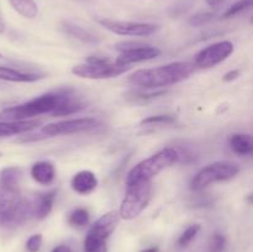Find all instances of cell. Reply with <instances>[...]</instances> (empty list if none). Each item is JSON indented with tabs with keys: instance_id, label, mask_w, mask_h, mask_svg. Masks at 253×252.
I'll list each match as a JSON object with an SVG mask.
<instances>
[{
	"instance_id": "ac0fdd59",
	"label": "cell",
	"mask_w": 253,
	"mask_h": 252,
	"mask_svg": "<svg viewBox=\"0 0 253 252\" xmlns=\"http://www.w3.org/2000/svg\"><path fill=\"white\" fill-rule=\"evenodd\" d=\"M62 29H63V31L66 32L67 35H69V36L73 37V39L84 42V43L96 44L100 42V39H99L96 35H94L93 32L84 29V27L79 26V25L74 24V22L63 21L62 22Z\"/></svg>"
},
{
	"instance_id": "1f68e13d",
	"label": "cell",
	"mask_w": 253,
	"mask_h": 252,
	"mask_svg": "<svg viewBox=\"0 0 253 252\" xmlns=\"http://www.w3.org/2000/svg\"><path fill=\"white\" fill-rule=\"evenodd\" d=\"M239 76H240V71L235 69V71L227 72V73L225 74L224 78H222V79H224L225 82H232V81H235V79H236Z\"/></svg>"
},
{
	"instance_id": "277c9868",
	"label": "cell",
	"mask_w": 253,
	"mask_h": 252,
	"mask_svg": "<svg viewBox=\"0 0 253 252\" xmlns=\"http://www.w3.org/2000/svg\"><path fill=\"white\" fill-rule=\"evenodd\" d=\"M179 161L177 148L167 147L161 150L160 152L155 153L151 157L146 158L142 162L137 163L132 169L128 172L126 178V184L131 185L138 182H148L153 177L165 170L166 168L170 167Z\"/></svg>"
},
{
	"instance_id": "7402d4cb",
	"label": "cell",
	"mask_w": 253,
	"mask_h": 252,
	"mask_svg": "<svg viewBox=\"0 0 253 252\" xmlns=\"http://www.w3.org/2000/svg\"><path fill=\"white\" fill-rule=\"evenodd\" d=\"M22 177V169L20 167H6L0 172V184L9 187H19Z\"/></svg>"
},
{
	"instance_id": "f546056e",
	"label": "cell",
	"mask_w": 253,
	"mask_h": 252,
	"mask_svg": "<svg viewBox=\"0 0 253 252\" xmlns=\"http://www.w3.org/2000/svg\"><path fill=\"white\" fill-rule=\"evenodd\" d=\"M42 245V235L41 234H35L29 237L26 242V250L29 252H39L41 249Z\"/></svg>"
},
{
	"instance_id": "d590c367",
	"label": "cell",
	"mask_w": 253,
	"mask_h": 252,
	"mask_svg": "<svg viewBox=\"0 0 253 252\" xmlns=\"http://www.w3.org/2000/svg\"><path fill=\"white\" fill-rule=\"evenodd\" d=\"M141 252H158V247H148V249L142 250Z\"/></svg>"
},
{
	"instance_id": "e575fe53",
	"label": "cell",
	"mask_w": 253,
	"mask_h": 252,
	"mask_svg": "<svg viewBox=\"0 0 253 252\" xmlns=\"http://www.w3.org/2000/svg\"><path fill=\"white\" fill-rule=\"evenodd\" d=\"M4 31H5V22L4 20H2L1 15H0V35L4 34Z\"/></svg>"
},
{
	"instance_id": "5bb4252c",
	"label": "cell",
	"mask_w": 253,
	"mask_h": 252,
	"mask_svg": "<svg viewBox=\"0 0 253 252\" xmlns=\"http://www.w3.org/2000/svg\"><path fill=\"white\" fill-rule=\"evenodd\" d=\"M72 189L82 195H86L98 187V178L90 170H81L71 180Z\"/></svg>"
},
{
	"instance_id": "8fae6325",
	"label": "cell",
	"mask_w": 253,
	"mask_h": 252,
	"mask_svg": "<svg viewBox=\"0 0 253 252\" xmlns=\"http://www.w3.org/2000/svg\"><path fill=\"white\" fill-rule=\"evenodd\" d=\"M234 52V44L230 41H219L205 47L195 56L194 63L199 68H211L221 63Z\"/></svg>"
},
{
	"instance_id": "52a82bcc",
	"label": "cell",
	"mask_w": 253,
	"mask_h": 252,
	"mask_svg": "<svg viewBox=\"0 0 253 252\" xmlns=\"http://www.w3.org/2000/svg\"><path fill=\"white\" fill-rule=\"evenodd\" d=\"M239 172L240 167L236 163L226 162V161L211 163V165H208L207 167L202 168L193 177L192 182H190V188L193 190H203L212 183L232 179L239 174Z\"/></svg>"
},
{
	"instance_id": "8992f818",
	"label": "cell",
	"mask_w": 253,
	"mask_h": 252,
	"mask_svg": "<svg viewBox=\"0 0 253 252\" xmlns=\"http://www.w3.org/2000/svg\"><path fill=\"white\" fill-rule=\"evenodd\" d=\"M152 184L148 182H138L127 185V192L121 203L119 215L125 220H132L137 217L147 208L151 200Z\"/></svg>"
},
{
	"instance_id": "d6a6232c",
	"label": "cell",
	"mask_w": 253,
	"mask_h": 252,
	"mask_svg": "<svg viewBox=\"0 0 253 252\" xmlns=\"http://www.w3.org/2000/svg\"><path fill=\"white\" fill-rule=\"evenodd\" d=\"M210 7H220L225 2V0H205Z\"/></svg>"
},
{
	"instance_id": "2e32d148",
	"label": "cell",
	"mask_w": 253,
	"mask_h": 252,
	"mask_svg": "<svg viewBox=\"0 0 253 252\" xmlns=\"http://www.w3.org/2000/svg\"><path fill=\"white\" fill-rule=\"evenodd\" d=\"M43 78V74L37 72H24L11 67L0 66V81L14 83H32Z\"/></svg>"
},
{
	"instance_id": "836d02e7",
	"label": "cell",
	"mask_w": 253,
	"mask_h": 252,
	"mask_svg": "<svg viewBox=\"0 0 253 252\" xmlns=\"http://www.w3.org/2000/svg\"><path fill=\"white\" fill-rule=\"evenodd\" d=\"M51 252H72L71 247L67 246V245H59V246L54 247Z\"/></svg>"
},
{
	"instance_id": "83f0119b",
	"label": "cell",
	"mask_w": 253,
	"mask_h": 252,
	"mask_svg": "<svg viewBox=\"0 0 253 252\" xmlns=\"http://www.w3.org/2000/svg\"><path fill=\"white\" fill-rule=\"evenodd\" d=\"M214 17H215L214 12H209V11L198 12V14L193 15V16L190 17L189 25L190 26H194V27L204 26V25H207L208 22H210L211 20H214Z\"/></svg>"
},
{
	"instance_id": "9c48e42d",
	"label": "cell",
	"mask_w": 253,
	"mask_h": 252,
	"mask_svg": "<svg viewBox=\"0 0 253 252\" xmlns=\"http://www.w3.org/2000/svg\"><path fill=\"white\" fill-rule=\"evenodd\" d=\"M99 25L105 27L108 31L120 36H135L146 37L156 34L160 30V25L150 24V22H135V21H119L111 19H98Z\"/></svg>"
},
{
	"instance_id": "603a6c76",
	"label": "cell",
	"mask_w": 253,
	"mask_h": 252,
	"mask_svg": "<svg viewBox=\"0 0 253 252\" xmlns=\"http://www.w3.org/2000/svg\"><path fill=\"white\" fill-rule=\"evenodd\" d=\"M84 252H108L105 240L98 239L90 234H86L83 245Z\"/></svg>"
},
{
	"instance_id": "7c38bea8",
	"label": "cell",
	"mask_w": 253,
	"mask_h": 252,
	"mask_svg": "<svg viewBox=\"0 0 253 252\" xmlns=\"http://www.w3.org/2000/svg\"><path fill=\"white\" fill-rule=\"evenodd\" d=\"M120 215L118 211H109L104 214L103 216L99 217L95 222L90 226L88 234L93 235V236L98 237L101 240H108V237L113 234L115 230L116 225H118Z\"/></svg>"
},
{
	"instance_id": "4fadbf2b",
	"label": "cell",
	"mask_w": 253,
	"mask_h": 252,
	"mask_svg": "<svg viewBox=\"0 0 253 252\" xmlns=\"http://www.w3.org/2000/svg\"><path fill=\"white\" fill-rule=\"evenodd\" d=\"M41 125L42 120H40V119H29V120L20 121H0V137L27 132V131L40 127Z\"/></svg>"
},
{
	"instance_id": "d4e9b609",
	"label": "cell",
	"mask_w": 253,
	"mask_h": 252,
	"mask_svg": "<svg viewBox=\"0 0 253 252\" xmlns=\"http://www.w3.org/2000/svg\"><path fill=\"white\" fill-rule=\"evenodd\" d=\"M252 1L253 0H237L236 2H234L231 6L225 10V12L222 14V19H230V17L236 16L240 12L250 9L252 6Z\"/></svg>"
},
{
	"instance_id": "30bf717a",
	"label": "cell",
	"mask_w": 253,
	"mask_h": 252,
	"mask_svg": "<svg viewBox=\"0 0 253 252\" xmlns=\"http://www.w3.org/2000/svg\"><path fill=\"white\" fill-rule=\"evenodd\" d=\"M100 125V121L94 118H78L69 120L58 121V123L48 124L41 128L42 137H52L59 135H72V133L84 132L93 130Z\"/></svg>"
},
{
	"instance_id": "f1b7e54d",
	"label": "cell",
	"mask_w": 253,
	"mask_h": 252,
	"mask_svg": "<svg viewBox=\"0 0 253 252\" xmlns=\"http://www.w3.org/2000/svg\"><path fill=\"white\" fill-rule=\"evenodd\" d=\"M226 246V237L220 232H215L209 242V252H224Z\"/></svg>"
},
{
	"instance_id": "5b68a950",
	"label": "cell",
	"mask_w": 253,
	"mask_h": 252,
	"mask_svg": "<svg viewBox=\"0 0 253 252\" xmlns=\"http://www.w3.org/2000/svg\"><path fill=\"white\" fill-rule=\"evenodd\" d=\"M130 67L120 66L105 57L89 56L85 63L74 66L72 73L86 79H109L121 76Z\"/></svg>"
},
{
	"instance_id": "4316f807",
	"label": "cell",
	"mask_w": 253,
	"mask_h": 252,
	"mask_svg": "<svg viewBox=\"0 0 253 252\" xmlns=\"http://www.w3.org/2000/svg\"><path fill=\"white\" fill-rule=\"evenodd\" d=\"M175 121L174 115H166V114H162V115H152L148 116V118L143 119L141 121L142 125H160V124H173Z\"/></svg>"
},
{
	"instance_id": "8d00e7d4",
	"label": "cell",
	"mask_w": 253,
	"mask_h": 252,
	"mask_svg": "<svg viewBox=\"0 0 253 252\" xmlns=\"http://www.w3.org/2000/svg\"><path fill=\"white\" fill-rule=\"evenodd\" d=\"M0 57H1V53H0Z\"/></svg>"
},
{
	"instance_id": "6da1fadb",
	"label": "cell",
	"mask_w": 253,
	"mask_h": 252,
	"mask_svg": "<svg viewBox=\"0 0 253 252\" xmlns=\"http://www.w3.org/2000/svg\"><path fill=\"white\" fill-rule=\"evenodd\" d=\"M193 71L194 67L188 62H173L156 68L138 69L128 77V82L132 85L151 90L180 83L189 78Z\"/></svg>"
},
{
	"instance_id": "4dcf8cb0",
	"label": "cell",
	"mask_w": 253,
	"mask_h": 252,
	"mask_svg": "<svg viewBox=\"0 0 253 252\" xmlns=\"http://www.w3.org/2000/svg\"><path fill=\"white\" fill-rule=\"evenodd\" d=\"M166 90H158V91H148V93H135L133 94V100L146 101L151 100V99H156L161 95H165Z\"/></svg>"
},
{
	"instance_id": "7a4b0ae2",
	"label": "cell",
	"mask_w": 253,
	"mask_h": 252,
	"mask_svg": "<svg viewBox=\"0 0 253 252\" xmlns=\"http://www.w3.org/2000/svg\"><path fill=\"white\" fill-rule=\"evenodd\" d=\"M72 93V89H59L37 96L20 105L6 108L0 111V121L29 120L42 114H53Z\"/></svg>"
},
{
	"instance_id": "e0dca14e",
	"label": "cell",
	"mask_w": 253,
	"mask_h": 252,
	"mask_svg": "<svg viewBox=\"0 0 253 252\" xmlns=\"http://www.w3.org/2000/svg\"><path fill=\"white\" fill-rule=\"evenodd\" d=\"M31 177L40 184H51L56 178L54 166L48 161H39L31 167Z\"/></svg>"
},
{
	"instance_id": "d6986e66",
	"label": "cell",
	"mask_w": 253,
	"mask_h": 252,
	"mask_svg": "<svg viewBox=\"0 0 253 252\" xmlns=\"http://www.w3.org/2000/svg\"><path fill=\"white\" fill-rule=\"evenodd\" d=\"M227 142L232 152L239 156H250L253 152V140L249 133H232Z\"/></svg>"
},
{
	"instance_id": "ffe728a7",
	"label": "cell",
	"mask_w": 253,
	"mask_h": 252,
	"mask_svg": "<svg viewBox=\"0 0 253 252\" xmlns=\"http://www.w3.org/2000/svg\"><path fill=\"white\" fill-rule=\"evenodd\" d=\"M84 108H86L84 101H82L81 98H78L77 95H74V91L69 95V98L54 111L52 115L54 116H67L72 115V114H76L78 111L83 110Z\"/></svg>"
},
{
	"instance_id": "44dd1931",
	"label": "cell",
	"mask_w": 253,
	"mask_h": 252,
	"mask_svg": "<svg viewBox=\"0 0 253 252\" xmlns=\"http://www.w3.org/2000/svg\"><path fill=\"white\" fill-rule=\"evenodd\" d=\"M12 9L26 19H35L39 14V6L35 0H9Z\"/></svg>"
},
{
	"instance_id": "ba28073f",
	"label": "cell",
	"mask_w": 253,
	"mask_h": 252,
	"mask_svg": "<svg viewBox=\"0 0 253 252\" xmlns=\"http://www.w3.org/2000/svg\"><path fill=\"white\" fill-rule=\"evenodd\" d=\"M116 48L121 53L116 58L115 63L126 67H130V64L133 63L150 61L161 54V49L158 47L137 43V42L136 43L135 42H123V43H119Z\"/></svg>"
},
{
	"instance_id": "3957f363",
	"label": "cell",
	"mask_w": 253,
	"mask_h": 252,
	"mask_svg": "<svg viewBox=\"0 0 253 252\" xmlns=\"http://www.w3.org/2000/svg\"><path fill=\"white\" fill-rule=\"evenodd\" d=\"M32 216V203L20 194L19 187L0 184V226L15 227Z\"/></svg>"
},
{
	"instance_id": "cb8c5ba5",
	"label": "cell",
	"mask_w": 253,
	"mask_h": 252,
	"mask_svg": "<svg viewBox=\"0 0 253 252\" xmlns=\"http://www.w3.org/2000/svg\"><path fill=\"white\" fill-rule=\"evenodd\" d=\"M68 222L72 226L83 227L89 222V212L84 208H78L69 214Z\"/></svg>"
},
{
	"instance_id": "484cf974",
	"label": "cell",
	"mask_w": 253,
	"mask_h": 252,
	"mask_svg": "<svg viewBox=\"0 0 253 252\" xmlns=\"http://www.w3.org/2000/svg\"><path fill=\"white\" fill-rule=\"evenodd\" d=\"M199 231H200L199 225H192V226H189L187 230H184V232L179 236V239H178V245L182 247L188 246V245H189L190 242L197 237L198 232Z\"/></svg>"
},
{
	"instance_id": "9a60e30c",
	"label": "cell",
	"mask_w": 253,
	"mask_h": 252,
	"mask_svg": "<svg viewBox=\"0 0 253 252\" xmlns=\"http://www.w3.org/2000/svg\"><path fill=\"white\" fill-rule=\"evenodd\" d=\"M57 192L56 190H49V192L42 193V194L36 195L32 203V216L39 220H43L49 215L53 208L54 199H56Z\"/></svg>"
}]
</instances>
